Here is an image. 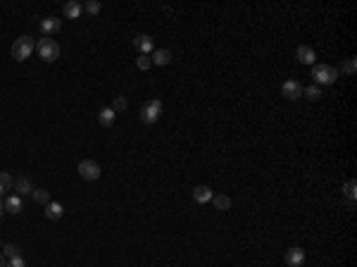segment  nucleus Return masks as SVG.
I'll return each mask as SVG.
<instances>
[{
	"mask_svg": "<svg viewBox=\"0 0 357 267\" xmlns=\"http://www.w3.org/2000/svg\"><path fill=\"white\" fill-rule=\"evenodd\" d=\"M312 79H314V86H331L338 81V70L331 67V65H314L312 67Z\"/></svg>",
	"mask_w": 357,
	"mask_h": 267,
	"instance_id": "obj_1",
	"label": "nucleus"
},
{
	"mask_svg": "<svg viewBox=\"0 0 357 267\" xmlns=\"http://www.w3.org/2000/svg\"><path fill=\"white\" fill-rule=\"evenodd\" d=\"M36 50V41L31 38V36H19V38H15V43H12V57L17 60V62H24V60H29L31 55H34Z\"/></svg>",
	"mask_w": 357,
	"mask_h": 267,
	"instance_id": "obj_2",
	"label": "nucleus"
},
{
	"mask_svg": "<svg viewBox=\"0 0 357 267\" xmlns=\"http://www.w3.org/2000/svg\"><path fill=\"white\" fill-rule=\"evenodd\" d=\"M36 48H38V57H41L43 62H55V60L60 57V53H62L55 38H41Z\"/></svg>",
	"mask_w": 357,
	"mask_h": 267,
	"instance_id": "obj_3",
	"label": "nucleus"
},
{
	"mask_svg": "<svg viewBox=\"0 0 357 267\" xmlns=\"http://www.w3.org/2000/svg\"><path fill=\"white\" fill-rule=\"evenodd\" d=\"M160 115H162V100L153 98V100L143 103V107H141V120H143V124H155V122L160 120Z\"/></svg>",
	"mask_w": 357,
	"mask_h": 267,
	"instance_id": "obj_4",
	"label": "nucleus"
},
{
	"mask_svg": "<svg viewBox=\"0 0 357 267\" xmlns=\"http://www.w3.org/2000/svg\"><path fill=\"white\" fill-rule=\"evenodd\" d=\"M76 172H79V177L86 179V181H95V179H100V165L95 160H81L76 165Z\"/></svg>",
	"mask_w": 357,
	"mask_h": 267,
	"instance_id": "obj_5",
	"label": "nucleus"
},
{
	"mask_svg": "<svg viewBox=\"0 0 357 267\" xmlns=\"http://www.w3.org/2000/svg\"><path fill=\"white\" fill-rule=\"evenodd\" d=\"M303 84L300 81H295V79H288L284 81V86H281V93H284L288 100H298V98H303Z\"/></svg>",
	"mask_w": 357,
	"mask_h": 267,
	"instance_id": "obj_6",
	"label": "nucleus"
},
{
	"mask_svg": "<svg viewBox=\"0 0 357 267\" xmlns=\"http://www.w3.org/2000/svg\"><path fill=\"white\" fill-rule=\"evenodd\" d=\"M60 26H62V22L57 17H45L38 22V29H41V34H43V38H50L53 34H57L60 31Z\"/></svg>",
	"mask_w": 357,
	"mask_h": 267,
	"instance_id": "obj_7",
	"label": "nucleus"
},
{
	"mask_svg": "<svg viewBox=\"0 0 357 267\" xmlns=\"http://www.w3.org/2000/svg\"><path fill=\"white\" fill-rule=\"evenodd\" d=\"M134 48H136L141 55H153V36L138 34L134 38Z\"/></svg>",
	"mask_w": 357,
	"mask_h": 267,
	"instance_id": "obj_8",
	"label": "nucleus"
},
{
	"mask_svg": "<svg viewBox=\"0 0 357 267\" xmlns=\"http://www.w3.org/2000/svg\"><path fill=\"white\" fill-rule=\"evenodd\" d=\"M305 263V250L293 246V248L286 250V265L288 267H300Z\"/></svg>",
	"mask_w": 357,
	"mask_h": 267,
	"instance_id": "obj_9",
	"label": "nucleus"
},
{
	"mask_svg": "<svg viewBox=\"0 0 357 267\" xmlns=\"http://www.w3.org/2000/svg\"><path fill=\"white\" fill-rule=\"evenodd\" d=\"M295 57H298V62H300V65H312V67L317 65V53H314L310 46H300V48H298V53H295Z\"/></svg>",
	"mask_w": 357,
	"mask_h": 267,
	"instance_id": "obj_10",
	"label": "nucleus"
},
{
	"mask_svg": "<svg viewBox=\"0 0 357 267\" xmlns=\"http://www.w3.org/2000/svg\"><path fill=\"white\" fill-rule=\"evenodd\" d=\"M2 205H5V213H10V215H19L24 210V200H22V196H17V194L7 196Z\"/></svg>",
	"mask_w": 357,
	"mask_h": 267,
	"instance_id": "obj_11",
	"label": "nucleus"
},
{
	"mask_svg": "<svg viewBox=\"0 0 357 267\" xmlns=\"http://www.w3.org/2000/svg\"><path fill=\"white\" fill-rule=\"evenodd\" d=\"M81 12H84V5L76 2V0H69V2L62 5V15H65L67 19H79L81 17Z\"/></svg>",
	"mask_w": 357,
	"mask_h": 267,
	"instance_id": "obj_12",
	"label": "nucleus"
},
{
	"mask_svg": "<svg viewBox=\"0 0 357 267\" xmlns=\"http://www.w3.org/2000/svg\"><path fill=\"white\" fill-rule=\"evenodd\" d=\"M15 191H17V196H31V194H34V184H31V179L29 177L15 179Z\"/></svg>",
	"mask_w": 357,
	"mask_h": 267,
	"instance_id": "obj_13",
	"label": "nucleus"
},
{
	"mask_svg": "<svg viewBox=\"0 0 357 267\" xmlns=\"http://www.w3.org/2000/svg\"><path fill=\"white\" fill-rule=\"evenodd\" d=\"M212 196H214V194H212V189H210V186H196V189H193V200L200 203V205L210 203Z\"/></svg>",
	"mask_w": 357,
	"mask_h": 267,
	"instance_id": "obj_14",
	"label": "nucleus"
},
{
	"mask_svg": "<svg viewBox=\"0 0 357 267\" xmlns=\"http://www.w3.org/2000/svg\"><path fill=\"white\" fill-rule=\"evenodd\" d=\"M114 120H117V112H114L112 107H103V110L98 112V124L105 126V129L114 124Z\"/></svg>",
	"mask_w": 357,
	"mask_h": 267,
	"instance_id": "obj_15",
	"label": "nucleus"
},
{
	"mask_svg": "<svg viewBox=\"0 0 357 267\" xmlns=\"http://www.w3.org/2000/svg\"><path fill=\"white\" fill-rule=\"evenodd\" d=\"M153 65H157V67H164V65H169L172 62V53L167 50V48H160V50H153Z\"/></svg>",
	"mask_w": 357,
	"mask_h": 267,
	"instance_id": "obj_16",
	"label": "nucleus"
},
{
	"mask_svg": "<svg viewBox=\"0 0 357 267\" xmlns=\"http://www.w3.org/2000/svg\"><path fill=\"white\" fill-rule=\"evenodd\" d=\"M62 215H65V208H62V203H48L45 205V217L48 219H53V222H57V219H62Z\"/></svg>",
	"mask_w": 357,
	"mask_h": 267,
	"instance_id": "obj_17",
	"label": "nucleus"
},
{
	"mask_svg": "<svg viewBox=\"0 0 357 267\" xmlns=\"http://www.w3.org/2000/svg\"><path fill=\"white\" fill-rule=\"evenodd\" d=\"M212 205L217 208V210H222V213H224V210H229V208H231V198L224 196V194H214V196H212Z\"/></svg>",
	"mask_w": 357,
	"mask_h": 267,
	"instance_id": "obj_18",
	"label": "nucleus"
},
{
	"mask_svg": "<svg viewBox=\"0 0 357 267\" xmlns=\"http://www.w3.org/2000/svg\"><path fill=\"white\" fill-rule=\"evenodd\" d=\"M343 196L348 198V200H355V198H357V184H355V179H350V181H345V184H343Z\"/></svg>",
	"mask_w": 357,
	"mask_h": 267,
	"instance_id": "obj_19",
	"label": "nucleus"
},
{
	"mask_svg": "<svg viewBox=\"0 0 357 267\" xmlns=\"http://www.w3.org/2000/svg\"><path fill=\"white\" fill-rule=\"evenodd\" d=\"M36 203H41V205H48L50 203V194L45 191V189H34V194H31Z\"/></svg>",
	"mask_w": 357,
	"mask_h": 267,
	"instance_id": "obj_20",
	"label": "nucleus"
},
{
	"mask_svg": "<svg viewBox=\"0 0 357 267\" xmlns=\"http://www.w3.org/2000/svg\"><path fill=\"white\" fill-rule=\"evenodd\" d=\"M303 96L307 98V100H319V98H321V89H319V86H314V84H312V86H305Z\"/></svg>",
	"mask_w": 357,
	"mask_h": 267,
	"instance_id": "obj_21",
	"label": "nucleus"
},
{
	"mask_svg": "<svg viewBox=\"0 0 357 267\" xmlns=\"http://www.w3.org/2000/svg\"><path fill=\"white\" fill-rule=\"evenodd\" d=\"M0 186L5 189V191H12L15 189V179L10 172H0Z\"/></svg>",
	"mask_w": 357,
	"mask_h": 267,
	"instance_id": "obj_22",
	"label": "nucleus"
},
{
	"mask_svg": "<svg viewBox=\"0 0 357 267\" xmlns=\"http://www.w3.org/2000/svg\"><path fill=\"white\" fill-rule=\"evenodd\" d=\"M136 67H138L141 72L150 70V67H153V60H150V55H138V57H136Z\"/></svg>",
	"mask_w": 357,
	"mask_h": 267,
	"instance_id": "obj_23",
	"label": "nucleus"
},
{
	"mask_svg": "<svg viewBox=\"0 0 357 267\" xmlns=\"http://www.w3.org/2000/svg\"><path fill=\"white\" fill-rule=\"evenodd\" d=\"M126 107H129V100H126L124 96H117V98L112 100V110H114V112H124Z\"/></svg>",
	"mask_w": 357,
	"mask_h": 267,
	"instance_id": "obj_24",
	"label": "nucleus"
},
{
	"mask_svg": "<svg viewBox=\"0 0 357 267\" xmlns=\"http://www.w3.org/2000/svg\"><path fill=\"white\" fill-rule=\"evenodd\" d=\"M84 10H86V12H89V15H98V12H100V10H103V5H100V2H98V0H89V2H86V5H84Z\"/></svg>",
	"mask_w": 357,
	"mask_h": 267,
	"instance_id": "obj_25",
	"label": "nucleus"
},
{
	"mask_svg": "<svg viewBox=\"0 0 357 267\" xmlns=\"http://www.w3.org/2000/svg\"><path fill=\"white\" fill-rule=\"evenodd\" d=\"M357 72V62H355V57H350L345 65H343V74H348V76H353Z\"/></svg>",
	"mask_w": 357,
	"mask_h": 267,
	"instance_id": "obj_26",
	"label": "nucleus"
},
{
	"mask_svg": "<svg viewBox=\"0 0 357 267\" xmlns=\"http://www.w3.org/2000/svg\"><path fill=\"white\" fill-rule=\"evenodd\" d=\"M2 255H5V258H17L19 248L15 246V243H7V246H2Z\"/></svg>",
	"mask_w": 357,
	"mask_h": 267,
	"instance_id": "obj_27",
	"label": "nucleus"
},
{
	"mask_svg": "<svg viewBox=\"0 0 357 267\" xmlns=\"http://www.w3.org/2000/svg\"><path fill=\"white\" fill-rule=\"evenodd\" d=\"M7 267H26V263H24L22 255H17V258H10L7 260Z\"/></svg>",
	"mask_w": 357,
	"mask_h": 267,
	"instance_id": "obj_28",
	"label": "nucleus"
},
{
	"mask_svg": "<svg viewBox=\"0 0 357 267\" xmlns=\"http://www.w3.org/2000/svg\"><path fill=\"white\" fill-rule=\"evenodd\" d=\"M0 267H7V258H5L2 253H0Z\"/></svg>",
	"mask_w": 357,
	"mask_h": 267,
	"instance_id": "obj_29",
	"label": "nucleus"
},
{
	"mask_svg": "<svg viewBox=\"0 0 357 267\" xmlns=\"http://www.w3.org/2000/svg\"><path fill=\"white\" fill-rule=\"evenodd\" d=\"M5 215V205H2V200H0V217Z\"/></svg>",
	"mask_w": 357,
	"mask_h": 267,
	"instance_id": "obj_30",
	"label": "nucleus"
},
{
	"mask_svg": "<svg viewBox=\"0 0 357 267\" xmlns=\"http://www.w3.org/2000/svg\"><path fill=\"white\" fill-rule=\"evenodd\" d=\"M2 194H5V189H2V186H0V196H2Z\"/></svg>",
	"mask_w": 357,
	"mask_h": 267,
	"instance_id": "obj_31",
	"label": "nucleus"
}]
</instances>
